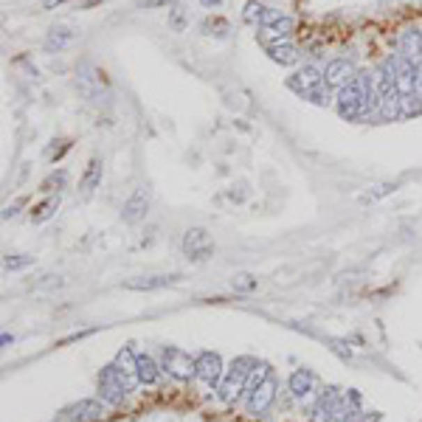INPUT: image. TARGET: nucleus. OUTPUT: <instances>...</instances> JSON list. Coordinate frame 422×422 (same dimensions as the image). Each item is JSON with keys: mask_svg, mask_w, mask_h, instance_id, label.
I'll list each match as a JSON object with an SVG mask.
<instances>
[{"mask_svg": "<svg viewBox=\"0 0 422 422\" xmlns=\"http://www.w3.org/2000/svg\"><path fill=\"white\" fill-rule=\"evenodd\" d=\"M158 377H161V366L147 355V352H141L138 355V380L144 386H155Z\"/></svg>", "mask_w": 422, "mask_h": 422, "instance_id": "obj_20", "label": "nucleus"}, {"mask_svg": "<svg viewBox=\"0 0 422 422\" xmlns=\"http://www.w3.org/2000/svg\"><path fill=\"white\" fill-rule=\"evenodd\" d=\"M77 88L85 99H99L104 93V74L99 68H93L91 62H85L77 70Z\"/></svg>", "mask_w": 422, "mask_h": 422, "instance_id": "obj_8", "label": "nucleus"}, {"mask_svg": "<svg viewBox=\"0 0 422 422\" xmlns=\"http://www.w3.org/2000/svg\"><path fill=\"white\" fill-rule=\"evenodd\" d=\"M267 56H270L276 65H296L302 54H299V48H296L293 42H288V40H276V42L267 45Z\"/></svg>", "mask_w": 422, "mask_h": 422, "instance_id": "obj_15", "label": "nucleus"}, {"mask_svg": "<svg viewBox=\"0 0 422 422\" xmlns=\"http://www.w3.org/2000/svg\"><path fill=\"white\" fill-rule=\"evenodd\" d=\"M56 205H59V197H51L48 203H42V205L37 208V214H31V217H34V223H45V220L54 214V211H56Z\"/></svg>", "mask_w": 422, "mask_h": 422, "instance_id": "obj_25", "label": "nucleus"}, {"mask_svg": "<svg viewBox=\"0 0 422 422\" xmlns=\"http://www.w3.org/2000/svg\"><path fill=\"white\" fill-rule=\"evenodd\" d=\"M276 389H279V380H276V375L270 372L256 389H251V391L245 394V408H248V414H251V416L265 414V411L273 405V400H276Z\"/></svg>", "mask_w": 422, "mask_h": 422, "instance_id": "obj_6", "label": "nucleus"}, {"mask_svg": "<svg viewBox=\"0 0 422 422\" xmlns=\"http://www.w3.org/2000/svg\"><path fill=\"white\" fill-rule=\"evenodd\" d=\"M358 74H355V65H352L349 59H329L327 62V68H324V82H327V88H343V85H349L352 79H355Z\"/></svg>", "mask_w": 422, "mask_h": 422, "instance_id": "obj_10", "label": "nucleus"}, {"mask_svg": "<svg viewBox=\"0 0 422 422\" xmlns=\"http://www.w3.org/2000/svg\"><path fill=\"white\" fill-rule=\"evenodd\" d=\"M200 3H203L205 9H217V6L223 3V0H200Z\"/></svg>", "mask_w": 422, "mask_h": 422, "instance_id": "obj_30", "label": "nucleus"}, {"mask_svg": "<svg viewBox=\"0 0 422 422\" xmlns=\"http://www.w3.org/2000/svg\"><path fill=\"white\" fill-rule=\"evenodd\" d=\"M102 183V161L99 158H93L91 164H88V169H85V178H82V192L85 194H91L96 186Z\"/></svg>", "mask_w": 422, "mask_h": 422, "instance_id": "obj_21", "label": "nucleus"}, {"mask_svg": "<svg viewBox=\"0 0 422 422\" xmlns=\"http://www.w3.org/2000/svg\"><path fill=\"white\" fill-rule=\"evenodd\" d=\"M253 369H256V361H253V358H237V361L226 369L223 383H220V389H217V394H220V400H223L226 405H234V403L245 394Z\"/></svg>", "mask_w": 422, "mask_h": 422, "instance_id": "obj_2", "label": "nucleus"}, {"mask_svg": "<svg viewBox=\"0 0 422 422\" xmlns=\"http://www.w3.org/2000/svg\"><path fill=\"white\" fill-rule=\"evenodd\" d=\"M6 270H20V267H26V265H31V256H6Z\"/></svg>", "mask_w": 422, "mask_h": 422, "instance_id": "obj_27", "label": "nucleus"}, {"mask_svg": "<svg viewBox=\"0 0 422 422\" xmlns=\"http://www.w3.org/2000/svg\"><path fill=\"white\" fill-rule=\"evenodd\" d=\"M223 375H226V369H223V358L217 355V352H200L197 355V380L203 383V386H208V389H220V383H223Z\"/></svg>", "mask_w": 422, "mask_h": 422, "instance_id": "obj_7", "label": "nucleus"}, {"mask_svg": "<svg viewBox=\"0 0 422 422\" xmlns=\"http://www.w3.org/2000/svg\"><path fill=\"white\" fill-rule=\"evenodd\" d=\"M59 3H65V0H42L45 9H54V6H59Z\"/></svg>", "mask_w": 422, "mask_h": 422, "instance_id": "obj_31", "label": "nucleus"}, {"mask_svg": "<svg viewBox=\"0 0 422 422\" xmlns=\"http://www.w3.org/2000/svg\"><path fill=\"white\" fill-rule=\"evenodd\" d=\"M178 276H144V279H130L124 281L127 290H161V288H169L175 285Z\"/></svg>", "mask_w": 422, "mask_h": 422, "instance_id": "obj_16", "label": "nucleus"}, {"mask_svg": "<svg viewBox=\"0 0 422 422\" xmlns=\"http://www.w3.org/2000/svg\"><path fill=\"white\" fill-rule=\"evenodd\" d=\"M147 211H150V192L147 189H135L127 197L124 208H121V220L124 223H141L147 217Z\"/></svg>", "mask_w": 422, "mask_h": 422, "instance_id": "obj_12", "label": "nucleus"}, {"mask_svg": "<svg viewBox=\"0 0 422 422\" xmlns=\"http://www.w3.org/2000/svg\"><path fill=\"white\" fill-rule=\"evenodd\" d=\"M65 416L70 422H102L107 416V403L104 400H79L65 411Z\"/></svg>", "mask_w": 422, "mask_h": 422, "instance_id": "obj_9", "label": "nucleus"}, {"mask_svg": "<svg viewBox=\"0 0 422 422\" xmlns=\"http://www.w3.org/2000/svg\"><path fill=\"white\" fill-rule=\"evenodd\" d=\"M338 403H341V391H338V389H327V391H324V394L315 400V408H313V422H329V419H335Z\"/></svg>", "mask_w": 422, "mask_h": 422, "instance_id": "obj_14", "label": "nucleus"}, {"mask_svg": "<svg viewBox=\"0 0 422 422\" xmlns=\"http://www.w3.org/2000/svg\"><path fill=\"white\" fill-rule=\"evenodd\" d=\"M116 369L121 372V375H127L130 380H135V383H141L138 380V355H135V352L130 349V346H124L121 352H118V355H116Z\"/></svg>", "mask_w": 422, "mask_h": 422, "instance_id": "obj_19", "label": "nucleus"}, {"mask_svg": "<svg viewBox=\"0 0 422 422\" xmlns=\"http://www.w3.org/2000/svg\"><path fill=\"white\" fill-rule=\"evenodd\" d=\"M135 386H138V383L130 380L127 375H121V372L116 369V364H110V366H104V369L99 372V397H102L107 405H121Z\"/></svg>", "mask_w": 422, "mask_h": 422, "instance_id": "obj_4", "label": "nucleus"}, {"mask_svg": "<svg viewBox=\"0 0 422 422\" xmlns=\"http://www.w3.org/2000/svg\"><path fill=\"white\" fill-rule=\"evenodd\" d=\"M265 15H267V6L259 3V0H248L245 9H242V20H245L248 26H256V29H259V23H262Z\"/></svg>", "mask_w": 422, "mask_h": 422, "instance_id": "obj_22", "label": "nucleus"}, {"mask_svg": "<svg viewBox=\"0 0 422 422\" xmlns=\"http://www.w3.org/2000/svg\"><path fill=\"white\" fill-rule=\"evenodd\" d=\"M65 180H68V175L59 169V172H54L48 180H42V192H56V189H62V186H65Z\"/></svg>", "mask_w": 422, "mask_h": 422, "instance_id": "obj_26", "label": "nucleus"}, {"mask_svg": "<svg viewBox=\"0 0 422 422\" xmlns=\"http://www.w3.org/2000/svg\"><path fill=\"white\" fill-rule=\"evenodd\" d=\"M372 74H358L349 85H343L338 91V113L346 121H358L364 118V102H366V85H369Z\"/></svg>", "mask_w": 422, "mask_h": 422, "instance_id": "obj_3", "label": "nucleus"}, {"mask_svg": "<svg viewBox=\"0 0 422 422\" xmlns=\"http://www.w3.org/2000/svg\"><path fill=\"white\" fill-rule=\"evenodd\" d=\"M290 394H293L299 403L313 400V394H315V375H313L310 369L293 372V375H290Z\"/></svg>", "mask_w": 422, "mask_h": 422, "instance_id": "obj_13", "label": "nucleus"}, {"mask_svg": "<svg viewBox=\"0 0 422 422\" xmlns=\"http://www.w3.org/2000/svg\"><path fill=\"white\" fill-rule=\"evenodd\" d=\"M288 88L313 104H321V107L329 104V88L324 82V70H318L315 65H304L293 77H288Z\"/></svg>", "mask_w": 422, "mask_h": 422, "instance_id": "obj_1", "label": "nucleus"}, {"mask_svg": "<svg viewBox=\"0 0 422 422\" xmlns=\"http://www.w3.org/2000/svg\"><path fill=\"white\" fill-rule=\"evenodd\" d=\"M161 3H172V0H144L147 9H155V6H161Z\"/></svg>", "mask_w": 422, "mask_h": 422, "instance_id": "obj_29", "label": "nucleus"}, {"mask_svg": "<svg viewBox=\"0 0 422 422\" xmlns=\"http://www.w3.org/2000/svg\"><path fill=\"white\" fill-rule=\"evenodd\" d=\"M400 51H403V56L422 62V31H419V29L403 31V37H400Z\"/></svg>", "mask_w": 422, "mask_h": 422, "instance_id": "obj_18", "label": "nucleus"}, {"mask_svg": "<svg viewBox=\"0 0 422 422\" xmlns=\"http://www.w3.org/2000/svg\"><path fill=\"white\" fill-rule=\"evenodd\" d=\"M293 26H296V23H293V17H288V15H281V12H279V15H276V20H273V23H270L265 31L281 40V37H288V34L293 31Z\"/></svg>", "mask_w": 422, "mask_h": 422, "instance_id": "obj_23", "label": "nucleus"}, {"mask_svg": "<svg viewBox=\"0 0 422 422\" xmlns=\"http://www.w3.org/2000/svg\"><path fill=\"white\" fill-rule=\"evenodd\" d=\"M349 422H380V414H355Z\"/></svg>", "mask_w": 422, "mask_h": 422, "instance_id": "obj_28", "label": "nucleus"}, {"mask_svg": "<svg viewBox=\"0 0 422 422\" xmlns=\"http://www.w3.org/2000/svg\"><path fill=\"white\" fill-rule=\"evenodd\" d=\"M77 40V31L74 29H68V26H54L45 37V48L48 51H65L68 45H74Z\"/></svg>", "mask_w": 422, "mask_h": 422, "instance_id": "obj_17", "label": "nucleus"}, {"mask_svg": "<svg viewBox=\"0 0 422 422\" xmlns=\"http://www.w3.org/2000/svg\"><path fill=\"white\" fill-rule=\"evenodd\" d=\"M211 251H214V245H211V237L203 231V228H189L183 234V253L189 259H205Z\"/></svg>", "mask_w": 422, "mask_h": 422, "instance_id": "obj_11", "label": "nucleus"}, {"mask_svg": "<svg viewBox=\"0 0 422 422\" xmlns=\"http://www.w3.org/2000/svg\"><path fill=\"white\" fill-rule=\"evenodd\" d=\"M400 107H403V116H419L422 113V93L416 91V93H405V96H400Z\"/></svg>", "mask_w": 422, "mask_h": 422, "instance_id": "obj_24", "label": "nucleus"}, {"mask_svg": "<svg viewBox=\"0 0 422 422\" xmlns=\"http://www.w3.org/2000/svg\"><path fill=\"white\" fill-rule=\"evenodd\" d=\"M161 369L180 380V383H189L194 375H197V358H192L186 349H178V346H166L161 352Z\"/></svg>", "mask_w": 422, "mask_h": 422, "instance_id": "obj_5", "label": "nucleus"}]
</instances>
